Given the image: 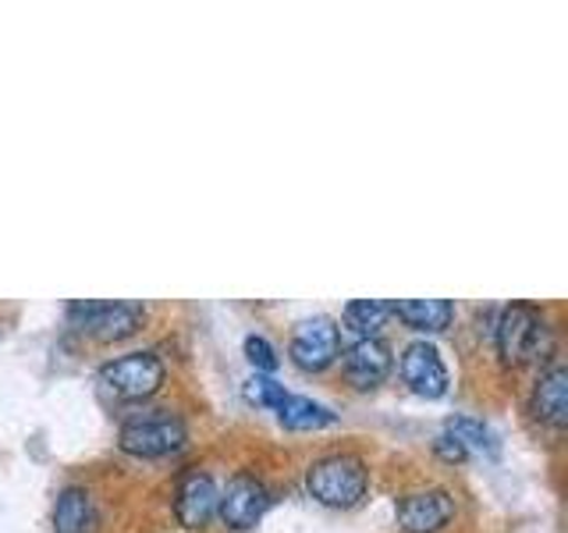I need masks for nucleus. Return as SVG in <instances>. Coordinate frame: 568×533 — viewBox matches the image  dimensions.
Here are the masks:
<instances>
[{
    "label": "nucleus",
    "instance_id": "nucleus-10",
    "mask_svg": "<svg viewBox=\"0 0 568 533\" xmlns=\"http://www.w3.org/2000/svg\"><path fill=\"white\" fill-rule=\"evenodd\" d=\"M174 512L185 530H203L217 515V487H213V480L200 470H189L182 484H178Z\"/></svg>",
    "mask_w": 568,
    "mask_h": 533
},
{
    "label": "nucleus",
    "instance_id": "nucleus-6",
    "mask_svg": "<svg viewBox=\"0 0 568 533\" xmlns=\"http://www.w3.org/2000/svg\"><path fill=\"white\" fill-rule=\"evenodd\" d=\"M266 509H271V491H266L263 480L253 473H235L227 480L224 494H217V512L227 530H253Z\"/></svg>",
    "mask_w": 568,
    "mask_h": 533
},
{
    "label": "nucleus",
    "instance_id": "nucleus-20",
    "mask_svg": "<svg viewBox=\"0 0 568 533\" xmlns=\"http://www.w3.org/2000/svg\"><path fill=\"white\" fill-rule=\"evenodd\" d=\"M434 452H437L444 462H452V466H455V462H466V459H469V452L462 449V441L452 438L448 431H440V434L434 438Z\"/></svg>",
    "mask_w": 568,
    "mask_h": 533
},
{
    "label": "nucleus",
    "instance_id": "nucleus-14",
    "mask_svg": "<svg viewBox=\"0 0 568 533\" xmlns=\"http://www.w3.org/2000/svg\"><path fill=\"white\" fill-rule=\"evenodd\" d=\"M390 313L398 320H405L413 331H448L452 320H455V306L448 299H402V302H390Z\"/></svg>",
    "mask_w": 568,
    "mask_h": 533
},
{
    "label": "nucleus",
    "instance_id": "nucleus-11",
    "mask_svg": "<svg viewBox=\"0 0 568 533\" xmlns=\"http://www.w3.org/2000/svg\"><path fill=\"white\" fill-rule=\"evenodd\" d=\"M390 370V349L381 342V338H359L345 349V378L359 388L369 391L377 388Z\"/></svg>",
    "mask_w": 568,
    "mask_h": 533
},
{
    "label": "nucleus",
    "instance_id": "nucleus-15",
    "mask_svg": "<svg viewBox=\"0 0 568 533\" xmlns=\"http://www.w3.org/2000/svg\"><path fill=\"white\" fill-rule=\"evenodd\" d=\"M277 420L288 426V431H320V426H331L337 416L324 402L302 399V395H288L277 405Z\"/></svg>",
    "mask_w": 568,
    "mask_h": 533
},
{
    "label": "nucleus",
    "instance_id": "nucleus-8",
    "mask_svg": "<svg viewBox=\"0 0 568 533\" xmlns=\"http://www.w3.org/2000/svg\"><path fill=\"white\" fill-rule=\"evenodd\" d=\"M398 370H402V381L416 391L423 399H440L448 395V366H444L437 345L430 342H413L405 345L402 360H398Z\"/></svg>",
    "mask_w": 568,
    "mask_h": 533
},
{
    "label": "nucleus",
    "instance_id": "nucleus-2",
    "mask_svg": "<svg viewBox=\"0 0 568 533\" xmlns=\"http://www.w3.org/2000/svg\"><path fill=\"white\" fill-rule=\"evenodd\" d=\"M497 352H501V363L508 366H523L547 349V324L544 316L526 306V302H511L497 316Z\"/></svg>",
    "mask_w": 568,
    "mask_h": 533
},
{
    "label": "nucleus",
    "instance_id": "nucleus-19",
    "mask_svg": "<svg viewBox=\"0 0 568 533\" xmlns=\"http://www.w3.org/2000/svg\"><path fill=\"white\" fill-rule=\"evenodd\" d=\"M245 355H248V363H253L256 370H263V373L277 370V352H274V345L266 342V338H260V334H248V338H245Z\"/></svg>",
    "mask_w": 568,
    "mask_h": 533
},
{
    "label": "nucleus",
    "instance_id": "nucleus-12",
    "mask_svg": "<svg viewBox=\"0 0 568 533\" xmlns=\"http://www.w3.org/2000/svg\"><path fill=\"white\" fill-rule=\"evenodd\" d=\"M532 416L547 426L568 423V370L550 366L540 373L537 388H532Z\"/></svg>",
    "mask_w": 568,
    "mask_h": 533
},
{
    "label": "nucleus",
    "instance_id": "nucleus-3",
    "mask_svg": "<svg viewBox=\"0 0 568 533\" xmlns=\"http://www.w3.org/2000/svg\"><path fill=\"white\" fill-rule=\"evenodd\" d=\"M185 423L171 416V413H146V416H132L121 426V449L139 459H164L185 449Z\"/></svg>",
    "mask_w": 568,
    "mask_h": 533
},
{
    "label": "nucleus",
    "instance_id": "nucleus-13",
    "mask_svg": "<svg viewBox=\"0 0 568 533\" xmlns=\"http://www.w3.org/2000/svg\"><path fill=\"white\" fill-rule=\"evenodd\" d=\"M97 505L85 487H64L53 505V533H93Z\"/></svg>",
    "mask_w": 568,
    "mask_h": 533
},
{
    "label": "nucleus",
    "instance_id": "nucleus-16",
    "mask_svg": "<svg viewBox=\"0 0 568 533\" xmlns=\"http://www.w3.org/2000/svg\"><path fill=\"white\" fill-rule=\"evenodd\" d=\"M387 316H390V302L384 299H355L345 306V324L355 328L363 338H373V331L384 328Z\"/></svg>",
    "mask_w": 568,
    "mask_h": 533
},
{
    "label": "nucleus",
    "instance_id": "nucleus-9",
    "mask_svg": "<svg viewBox=\"0 0 568 533\" xmlns=\"http://www.w3.org/2000/svg\"><path fill=\"white\" fill-rule=\"evenodd\" d=\"M395 512H398V526L405 533H437L452 523L455 497L440 487L416 491V494H405Z\"/></svg>",
    "mask_w": 568,
    "mask_h": 533
},
{
    "label": "nucleus",
    "instance_id": "nucleus-18",
    "mask_svg": "<svg viewBox=\"0 0 568 533\" xmlns=\"http://www.w3.org/2000/svg\"><path fill=\"white\" fill-rule=\"evenodd\" d=\"M245 402L253 405H263V409H277L284 399H288V391H284V384H277L274 378H263V373H253V378L245 381Z\"/></svg>",
    "mask_w": 568,
    "mask_h": 533
},
{
    "label": "nucleus",
    "instance_id": "nucleus-5",
    "mask_svg": "<svg viewBox=\"0 0 568 533\" xmlns=\"http://www.w3.org/2000/svg\"><path fill=\"white\" fill-rule=\"evenodd\" d=\"M68 320L79 331L93 334L97 342H121L142 328V310L132 306V302H71L68 306Z\"/></svg>",
    "mask_w": 568,
    "mask_h": 533
},
{
    "label": "nucleus",
    "instance_id": "nucleus-1",
    "mask_svg": "<svg viewBox=\"0 0 568 533\" xmlns=\"http://www.w3.org/2000/svg\"><path fill=\"white\" fill-rule=\"evenodd\" d=\"M366 484H369L366 462L348 452H334V455L316 459L306 476L310 494L320 505H331V509H352L366 494Z\"/></svg>",
    "mask_w": 568,
    "mask_h": 533
},
{
    "label": "nucleus",
    "instance_id": "nucleus-7",
    "mask_svg": "<svg viewBox=\"0 0 568 533\" xmlns=\"http://www.w3.org/2000/svg\"><path fill=\"white\" fill-rule=\"evenodd\" d=\"M337 352H342V331H337L331 316L302 320L292 334V360L302 370H313V373L327 370L337 360Z\"/></svg>",
    "mask_w": 568,
    "mask_h": 533
},
{
    "label": "nucleus",
    "instance_id": "nucleus-4",
    "mask_svg": "<svg viewBox=\"0 0 568 533\" xmlns=\"http://www.w3.org/2000/svg\"><path fill=\"white\" fill-rule=\"evenodd\" d=\"M100 381L111 395L124 402H139V399L156 395L160 384H164V363H160L153 352H129V355H118L111 363H103Z\"/></svg>",
    "mask_w": 568,
    "mask_h": 533
},
{
    "label": "nucleus",
    "instance_id": "nucleus-17",
    "mask_svg": "<svg viewBox=\"0 0 568 533\" xmlns=\"http://www.w3.org/2000/svg\"><path fill=\"white\" fill-rule=\"evenodd\" d=\"M444 431H448L452 438L462 441V449H466L469 455L473 452H494L497 441L490 434V426L484 420H473V416H452L448 423H444Z\"/></svg>",
    "mask_w": 568,
    "mask_h": 533
}]
</instances>
